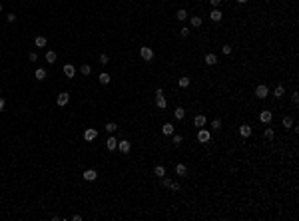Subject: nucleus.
I'll use <instances>...</instances> for the list:
<instances>
[{"label":"nucleus","instance_id":"3","mask_svg":"<svg viewBox=\"0 0 299 221\" xmlns=\"http://www.w3.org/2000/svg\"><path fill=\"white\" fill-rule=\"evenodd\" d=\"M140 56H142V60L150 62V60H154V50L148 48V46H142V48H140Z\"/></svg>","mask_w":299,"mask_h":221},{"label":"nucleus","instance_id":"7","mask_svg":"<svg viewBox=\"0 0 299 221\" xmlns=\"http://www.w3.org/2000/svg\"><path fill=\"white\" fill-rule=\"evenodd\" d=\"M84 139L86 142H94V139H98V132L94 130V128H88V130L84 132Z\"/></svg>","mask_w":299,"mask_h":221},{"label":"nucleus","instance_id":"9","mask_svg":"<svg viewBox=\"0 0 299 221\" xmlns=\"http://www.w3.org/2000/svg\"><path fill=\"white\" fill-rule=\"evenodd\" d=\"M106 148L110 149V152H114V149H118V139L114 138V133H110V138L106 139Z\"/></svg>","mask_w":299,"mask_h":221},{"label":"nucleus","instance_id":"34","mask_svg":"<svg viewBox=\"0 0 299 221\" xmlns=\"http://www.w3.org/2000/svg\"><path fill=\"white\" fill-rule=\"evenodd\" d=\"M110 62V56L108 54H100V64H108Z\"/></svg>","mask_w":299,"mask_h":221},{"label":"nucleus","instance_id":"28","mask_svg":"<svg viewBox=\"0 0 299 221\" xmlns=\"http://www.w3.org/2000/svg\"><path fill=\"white\" fill-rule=\"evenodd\" d=\"M281 123H283V128H293V118L291 116H285L283 120H281Z\"/></svg>","mask_w":299,"mask_h":221},{"label":"nucleus","instance_id":"4","mask_svg":"<svg viewBox=\"0 0 299 221\" xmlns=\"http://www.w3.org/2000/svg\"><path fill=\"white\" fill-rule=\"evenodd\" d=\"M255 96H257L259 100H265V98L269 96V88H267L265 84H259L257 88H255Z\"/></svg>","mask_w":299,"mask_h":221},{"label":"nucleus","instance_id":"33","mask_svg":"<svg viewBox=\"0 0 299 221\" xmlns=\"http://www.w3.org/2000/svg\"><path fill=\"white\" fill-rule=\"evenodd\" d=\"M219 128H221V120H219V118H215V120L211 122V130H219Z\"/></svg>","mask_w":299,"mask_h":221},{"label":"nucleus","instance_id":"1","mask_svg":"<svg viewBox=\"0 0 299 221\" xmlns=\"http://www.w3.org/2000/svg\"><path fill=\"white\" fill-rule=\"evenodd\" d=\"M156 106L160 108V110H166V106H168L166 96H164V92H162V88H160V90H156Z\"/></svg>","mask_w":299,"mask_h":221},{"label":"nucleus","instance_id":"45","mask_svg":"<svg viewBox=\"0 0 299 221\" xmlns=\"http://www.w3.org/2000/svg\"><path fill=\"white\" fill-rule=\"evenodd\" d=\"M0 12H2V4H0Z\"/></svg>","mask_w":299,"mask_h":221},{"label":"nucleus","instance_id":"14","mask_svg":"<svg viewBox=\"0 0 299 221\" xmlns=\"http://www.w3.org/2000/svg\"><path fill=\"white\" fill-rule=\"evenodd\" d=\"M239 136H241V138H249V136H251V126L243 123V126L239 128Z\"/></svg>","mask_w":299,"mask_h":221},{"label":"nucleus","instance_id":"2","mask_svg":"<svg viewBox=\"0 0 299 221\" xmlns=\"http://www.w3.org/2000/svg\"><path fill=\"white\" fill-rule=\"evenodd\" d=\"M209 139H211V132L205 130V128H199V132H198V142H199V143H208Z\"/></svg>","mask_w":299,"mask_h":221},{"label":"nucleus","instance_id":"11","mask_svg":"<svg viewBox=\"0 0 299 221\" xmlns=\"http://www.w3.org/2000/svg\"><path fill=\"white\" fill-rule=\"evenodd\" d=\"M118 149H120L122 153H128L130 149H132V143H130L128 139H122V142H118Z\"/></svg>","mask_w":299,"mask_h":221},{"label":"nucleus","instance_id":"12","mask_svg":"<svg viewBox=\"0 0 299 221\" xmlns=\"http://www.w3.org/2000/svg\"><path fill=\"white\" fill-rule=\"evenodd\" d=\"M82 177L86 181H96V177H98V173H96V169H86L84 173H82Z\"/></svg>","mask_w":299,"mask_h":221},{"label":"nucleus","instance_id":"36","mask_svg":"<svg viewBox=\"0 0 299 221\" xmlns=\"http://www.w3.org/2000/svg\"><path fill=\"white\" fill-rule=\"evenodd\" d=\"M179 36H183V38H186V36H189V28H188V26H183V28L179 30Z\"/></svg>","mask_w":299,"mask_h":221},{"label":"nucleus","instance_id":"26","mask_svg":"<svg viewBox=\"0 0 299 221\" xmlns=\"http://www.w3.org/2000/svg\"><path fill=\"white\" fill-rule=\"evenodd\" d=\"M154 173L162 179V177L166 175V168H164V165H156V168H154Z\"/></svg>","mask_w":299,"mask_h":221},{"label":"nucleus","instance_id":"10","mask_svg":"<svg viewBox=\"0 0 299 221\" xmlns=\"http://www.w3.org/2000/svg\"><path fill=\"white\" fill-rule=\"evenodd\" d=\"M64 76H66V78H74V76H76L74 64H64Z\"/></svg>","mask_w":299,"mask_h":221},{"label":"nucleus","instance_id":"20","mask_svg":"<svg viewBox=\"0 0 299 221\" xmlns=\"http://www.w3.org/2000/svg\"><path fill=\"white\" fill-rule=\"evenodd\" d=\"M283 96H285V88L279 84V86H277V88L273 90V98H277V100H279V98H283Z\"/></svg>","mask_w":299,"mask_h":221},{"label":"nucleus","instance_id":"23","mask_svg":"<svg viewBox=\"0 0 299 221\" xmlns=\"http://www.w3.org/2000/svg\"><path fill=\"white\" fill-rule=\"evenodd\" d=\"M34 78L40 80V82H42V80H46V70H44V68H38L36 72H34Z\"/></svg>","mask_w":299,"mask_h":221},{"label":"nucleus","instance_id":"17","mask_svg":"<svg viewBox=\"0 0 299 221\" xmlns=\"http://www.w3.org/2000/svg\"><path fill=\"white\" fill-rule=\"evenodd\" d=\"M204 60H205L208 66H215V64H217V56H215V54H205Z\"/></svg>","mask_w":299,"mask_h":221},{"label":"nucleus","instance_id":"42","mask_svg":"<svg viewBox=\"0 0 299 221\" xmlns=\"http://www.w3.org/2000/svg\"><path fill=\"white\" fill-rule=\"evenodd\" d=\"M209 4H211V6H214V8H217V6H219V4H221V0H209Z\"/></svg>","mask_w":299,"mask_h":221},{"label":"nucleus","instance_id":"40","mask_svg":"<svg viewBox=\"0 0 299 221\" xmlns=\"http://www.w3.org/2000/svg\"><path fill=\"white\" fill-rule=\"evenodd\" d=\"M28 58H30V62H36V60H38V54H36V52H30Z\"/></svg>","mask_w":299,"mask_h":221},{"label":"nucleus","instance_id":"39","mask_svg":"<svg viewBox=\"0 0 299 221\" xmlns=\"http://www.w3.org/2000/svg\"><path fill=\"white\" fill-rule=\"evenodd\" d=\"M6 20H8V22H10V24H12V22H14V20H16V14H12V12H10V14L6 16Z\"/></svg>","mask_w":299,"mask_h":221},{"label":"nucleus","instance_id":"18","mask_svg":"<svg viewBox=\"0 0 299 221\" xmlns=\"http://www.w3.org/2000/svg\"><path fill=\"white\" fill-rule=\"evenodd\" d=\"M46 44H48V40L44 38V36H36V38H34V46L36 48H44Z\"/></svg>","mask_w":299,"mask_h":221},{"label":"nucleus","instance_id":"8","mask_svg":"<svg viewBox=\"0 0 299 221\" xmlns=\"http://www.w3.org/2000/svg\"><path fill=\"white\" fill-rule=\"evenodd\" d=\"M173 132H176V126H173L172 122H168V123L162 126V133H164V136H173Z\"/></svg>","mask_w":299,"mask_h":221},{"label":"nucleus","instance_id":"37","mask_svg":"<svg viewBox=\"0 0 299 221\" xmlns=\"http://www.w3.org/2000/svg\"><path fill=\"white\" fill-rule=\"evenodd\" d=\"M162 185H164V187H170V185H172V179H168V177L164 175V177H162Z\"/></svg>","mask_w":299,"mask_h":221},{"label":"nucleus","instance_id":"5","mask_svg":"<svg viewBox=\"0 0 299 221\" xmlns=\"http://www.w3.org/2000/svg\"><path fill=\"white\" fill-rule=\"evenodd\" d=\"M68 102H70V94H68V92H62V94H58V98H56V104H58L60 108H62V106H66Z\"/></svg>","mask_w":299,"mask_h":221},{"label":"nucleus","instance_id":"29","mask_svg":"<svg viewBox=\"0 0 299 221\" xmlns=\"http://www.w3.org/2000/svg\"><path fill=\"white\" fill-rule=\"evenodd\" d=\"M182 142H183V136H182V133H176V132H173V145L178 148V145H182Z\"/></svg>","mask_w":299,"mask_h":221},{"label":"nucleus","instance_id":"38","mask_svg":"<svg viewBox=\"0 0 299 221\" xmlns=\"http://www.w3.org/2000/svg\"><path fill=\"white\" fill-rule=\"evenodd\" d=\"M291 102H293V104H299V94H297V92H293V94H291Z\"/></svg>","mask_w":299,"mask_h":221},{"label":"nucleus","instance_id":"21","mask_svg":"<svg viewBox=\"0 0 299 221\" xmlns=\"http://www.w3.org/2000/svg\"><path fill=\"white\" fill-rule=\"evenodd\" d=\"M176 173H178L179 177H186V173H188V168H186L183 163H178V165H176Z\"/></svg>","mask_w":299,"mask_h":221},{"label":"nucleus","instance_id":"27","mask_svg":"<svg viewBox=\"0 0 299 221\" xmlns=\"http://www.w3.org/2000/svg\"><path fill=\"white\" fill-rule=\"evenodd\" d=\"M56 58H58L56 52H52V50L46 52V62H48V64H54V62H56Z\"/></svg>","mask_w":299,"mask_h":221},{"label":"nucleus","instance_id":"32","mask_svg":"<svg viewBox=\"0 0 299 221\" xmlns=\"http://www.w3.org/2000/svg\"><path fill=\"white\" fill-rule=\"evenodd\" d=\"M178 84H179V88H188V86H189V78H188V76L179 78V80H178Z\"/></svg>","mask_w":299,"mask_h":221},{"label":"nucleus","instance_id":"31","mask_svg":"<svg viewBox=\"0 0 299 221\" xmlns=\"http://www.w3.org/2000/svg\"><path fill=\"white\" fill-rule=\"evenodd\" d=\"M263 136L267 138V139H273V138H275V130H273V128H265Z\"/></svg>","mask_w":299,"mask_h":221},{"label":"nucleus","instance_id":"30","mask_svg":"<svg viewBox=\"0 0 299 221\" xmlns=\"http://www.w3.org/2000/svg\"><path fill=\"white\" fill-rule=\"evenodd\" d=\"M104 128H106V132H108V133H114V132L118 130V126H116V123H114V122H108Z\"/></svg>","mask_w":299,"mask_h":221},{"label":"nucleus","instance_id":"44","mask_svg":"<svg viewBox=\"0 0 299 221\" xmlns=\"http://www.w3.org/2000/svg\"><path fill=\"white\" fill-rule=\"evenodd\" d=\"M245 2H247V0H237V4H245Z\"/></svg>","mask_w":299,"mask_h":221},{"label":"nucleus","instance_id":"6","mask_svg":"<svg viewBox=\"0 0 299 221\" xmlns=\"http://www.w3.org/2000/svg\"><path fill=\"white\" fill-rule=\"evenodd\" d=\"M271 120H273V112H269V110H263L261 114H259V122H261V123H269Z\"/></svg>","mask_w":299,"mask_h":221},{"label":"nucleus","instance_id":"13","mask_svg":"<svg viewBox=\"0 0 299 221\" xmlns=\"http://www.w3.org/2000/svg\"><path fill=\"white\" fill-rule=\"evenodd\" d=\"M209 18L214 20V22H219V20L224 18V14H221V10H219V8H214V10L209 12Z\"/></svg>","mask_w":299,"mask_h":221},{"label":"nucleus","instance_id":"16","mask_svg":"<svg viewBox=\"0 0 299 221\" xmlns=\"http://www.w3.org/2000/svg\"><path fill=\"white\" fill-rule=\"evenodd\" d=\"M205 123H208L205 116H202V114H199V116H195V120H193V126H195V128H204Z\"/></svg>","mask_w":299,"mask_h":221},{"label":"nucleus","instance_id":"41","mask_svg":"<svg viewBox=\"0 0 299 221\" xmlns=\"http://www.w3.org/2000/svg\"><path fill=\"white\" fill-rule=\"evenodd\" d=\"M170 189H172V191H179V183H173V181H172Z\"/></svg>","mask_w":299,"mask_h":221},{"label":"nucleus","instance_id":"25","mask_svg":"<svg viewBox=\"0 0 299 221\" xmlns=\"http://www.w3.org/2000/svg\"><path fill=\"white\" fill-rule=\"evenodd\" d=\"M90 72H92L90 64H82V66H80V74H82V76H90Z\"/></svg>","mask_w":299,"mask_h":221},{"label":"nucleus","instance_id":"19","mask_svg":"<svg viewBox=\"0 0 299 221\" xmlns=\"http://www.w3.org/2000/svg\"><path fill=\"white\" fill-rule=\"evenodd\" d=\"M176 18L179 20V22H186V20L189 18V16H188V12H186V10H183V8H179L178 12H176Z\"/></svg>","mask_w":299,"mask_h":221},{"label":"nucleus","instance_id":"15","mask_svg":"<svg viewBox=\"0 0 299 221\" xmlns=\"http://www.w3.org/2000/svg\"><path fill=\"white\" fill-rule=\"evenodd\" d=\"M98 82H100V84H104V86H108V84H110V82H112V78H110V74H108V72H102V74H100V76H98Z\"/></svg>","mask_w":299,"mask_h":221},{"label":"nucleus","instance_id":"43","mask_svg":"<svg viewBox=\"0 0 299 221\" xmlns=\"http://www.w3.org/2000/svg\"><path fill=\"white\" fill-rule=\"evenodd\" d=\"M4 108H6V102H4V98H0V112H2Z\"/></svg>","mask_w":299,"mask_h":221},{"label":"nucleus","instance_id":"35","mask_svg":"<svg viewBox=\"0 0 299 221\" xmlns=\"http://www.w3.org/2000/svg\"><path fill=\"white\" fill-rule=\"evenodd\" d=\"M231 50H233V48H231L229 44H225L224 48H221V52H224V54H225V56H229V54H231Z\"/></svg>","mask_w":299,"mask_h":221},{"label":"nucleus","instance_id":"24","mask_svg":"<svg viewBox=\"0 0 299 221\" xmlns=\"http://www.w3.org/2000/svg\"><path fill=\"white\" fill-rule=\"evenodd\" d=\"M173 116H176V120H183V118H186V110H183V108L179 106V108H176Z\"/></svg>","mask_w":299,"mask_h":221},{"label":"nucleus","instance_id":"22","mask_svg":"<svg viewBox=\"0 0 299 221\" xmlns=\"http://www.w3.org/2000/svg\"><path fill=\"white\" fill-rule=\"evenodd\" d=\"M202 22H204V20L199 18V16H192V18H189V24H192V28H199V26H202Z\"/></svg>","mask_w":299,"mask_h":221}]
</instances>
